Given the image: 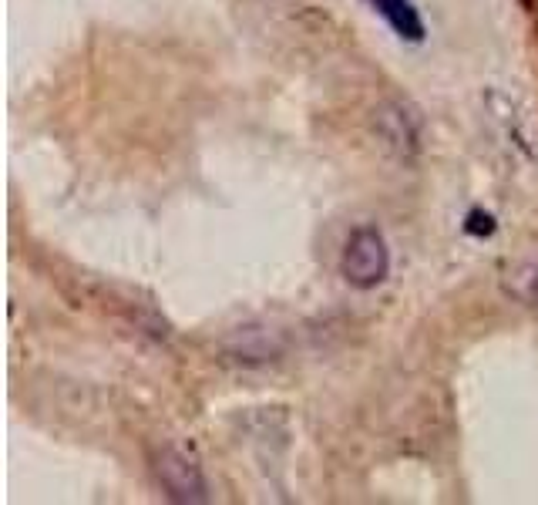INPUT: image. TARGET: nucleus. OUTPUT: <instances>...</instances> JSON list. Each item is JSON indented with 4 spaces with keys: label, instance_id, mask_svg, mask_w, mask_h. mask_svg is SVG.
<instances>
[{
    "label": "nucleus",
    "instance_id": "f257e3e1",
    "mask_svg": "<svg viewBox=\"0 0 538 505\" xmlns=\"http://www.w3.org/2000/svg\"><path fill=\"white\" fill-rule=\"evenodd\" d=\"M340 277L354 290H377L391 277V246L384 229L374 223H360L347 233L340 250Z\"/></svg>",
    "mask_w": 538,
    "mask_h": 505
},
{
    "label": "nucleus",
    "instance_id": "f03ea898",
    "mask_svg": "<svg viewBox=\"0 0 538 505\" xmlns=\"http://www.w3.org/2000/svg\"><path fill=\"white\" fill-rule=\"evenodd\" d=\"M152 475H155V482H159V489L169 502H182V505L209 502L206 468H202L199 455L192 452V448H185L179 442L155 448Z\"/></svg>",
    "mask_w": 538,
    "mask_h": 505
},
{
    "label": "nucleus",
    "instance_id": "7ed1b4c3",
    "mask_svg": "<svg viewBox=\"0 0 538 505\" xmlns=\"http://www.w3.org/2000/svg\"><path fill=\"white\" fill-rule=\"evenodd\" d=\"M374 132L380 145L401 162H414L424 152V115L407 98H387L374 108Z\"/></svg>",
    "mask_w": 538,
    "mask_h": 505
},
{
    "label": "nucleus",
    "instance_id": "20e7f679",
    "mask_svg": "<svg viewBox=\"0 0 538 505\" xmlns=\"http://www.w3.org/2000/svg\"><path fill=\"white\" fill-rule=\"evenodd\" d=\"M222 354H226L233 364L263 367L269 361H280L286 354V337L273 327L246 324V327H236L233 334L222 341Z\"/></svg>",
    "mask_w": 538,
    "mask_h": 505
},
{
    "label": "nucleus",
    "instance_id": "39448f33",
    "mask_svg": "<svg viewBox=\"0 0 538 505\" xmlns=\"http://www.w3.org/2000/svg\"><path fill=\"white\" fill-rule=\"evenodd\" d=\"M374 11L391 24V31L397 34L401 41H411V44H421L428 38V24L421 17V7L414 0H367Z\"/></svg>",
    "mask_w": 538,
    "mask_h": 505
},
{
    "label": "nucleus",
    "instance_id": "423d86ee",
    "mask_svg": "<svg viewBox=\"0 0 538 505\" xmlns=\"http://www.w3.org/2000/svg\"><path fill=\"white\" fill-rule=\"evenodd\" d=\"M502 290L515 303H522V307L538 310V253L522 256V260H515L508 266L505 277H502Z\"/></svg>",
    "mask_w": 538,
    "mask_h": 505
},
{
    "label": "nucleus",
    "instance_id": "0eeeda50",
    "mask_svg": "<svg viewBox=\"0 0 538 505\" xmlns=\"http://www.w3.org/2000/svg\"><path fill=\"white\" fill-rule=\"evenodd\" d=\"M498 229V219L485 213V209H471V213L465 216V233L475 236V240H485V236H495Z\"/></svg>",
    "mask_w": 538,
    "mask_h": 505
}]
</instances>
